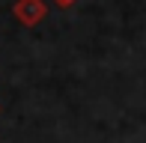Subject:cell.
I'll list each match as a JSON object with an SVG mask.
<instances>
[{
    "mask_svg": "<svg viewBox=\"0 0 146 143\" xmlns=\"http://www.w3.org/2000/svg\"><path fill=\"white\" fill-rule=\"evenodd\" d=\"M12 15H15V21L24 24V27H36V24L48 15V3H45V0H15Z\"/></svg>",
    "mask_w": 146,
    "mask_h": 143,
    "instance_id": "cell-1",
    "label": "cell"
},
{
    "mask_svg": "<svg viewBox=\"0 0 146 143\" xmlns=\"http://www.w3.org/2000/svg\"><path fill=\"white\" fill-rule=\"evenodd\" d=\"M54 3L60 6V9H69V6H72V3H78V0H54Z\"/></svg>",
    "mask_w": 146,
    "mask_h": 143,
    "instance_id": "cell-2",
    "label": "cell"
}]
</instances>
